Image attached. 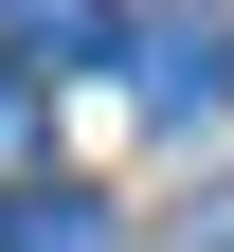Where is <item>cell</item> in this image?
Listing matches in <instances>:
<instances>
[{
  "instance_id": "cell-2",
  "label": "cell",
  "mask_w": 234,
  "mask_h": 252,
  "mask_svg": "<svg viewBox=\"0 0 234 252\" xmlns=\"http://www.w3.org/2000/svg\"><path fill=\"white\" fill-rule=\"evenodd\" d=\"M0 54H18V72H108V54H126V18H108V0H36V18H0Z\"/></svg>"
},
{
  "instance_id": "cell-4",
  "label": "cell",
  "mask_w": 234,
  "mask_h": 252,
  "mask_svg": "<svg viewBox=\"0 0 234 252\" xmlns=\"http://www.w3.org/2000/svg\"><path fill=\"white\" fill-rule=\"evenodd\" d=\"M18 162H36V72L0 54V198H18Z\"/></svg>"
},
{
  "instance_id": "cell-1",
  "label": "cell",
  "mask_w": 234,
  "mask_h": 252,
  "mask_svg": "<svg viewBox=\"0 0 234 252\" xmlns=\"http://www.w3.org/2000/svg\"><path fill=\"white\" fill-rule=\"evenodd\" d=\"M126 90H144L162 126H198L234 90V18H126Z\"/></svg>"
},
{
  "instance_id": "cell-3",
  "label": "cell",
  "mask_w": 234,
  "mask_h": 252,
  "mask_svg": "<svg viewBox=\"0 0 234 252\" xmlns=\"http://www.w3.org/2000/svg\"><path fill=\"white\" fill-rule=\"evenodd\" d=\"M0 252H126V234H108L90 180H18V198H0Z\"/></svg>"
}]
</instances>
